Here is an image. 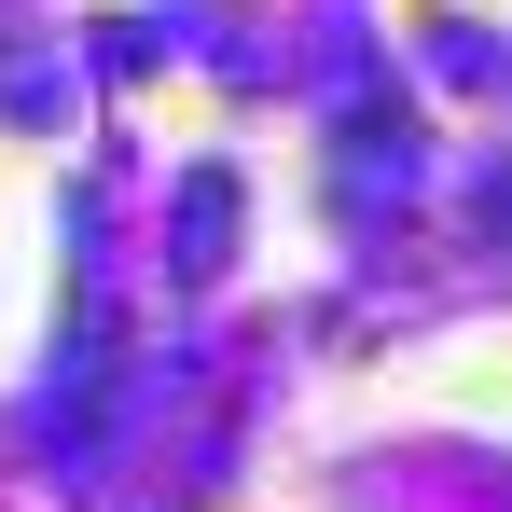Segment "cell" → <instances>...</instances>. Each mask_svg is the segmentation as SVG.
Masks as SVG:
<instances>
[{"label": "cell", "instance_id": "cell-3", "mask_svg": "<svg viewBox=\"0 0 512 512\" xmlns=\"http://www.w3.org/2000/svg\"><path fill=\"white\" fill-rule=\"evenodd\" d=\"M429 70H443L457 97H499V84H512V42L471 28V14H429Z\"/></svg>", "mask_w": 512, "mask_h": 512}, {"label": "cell", "instance_id": "cell-2", "mask_svg": "<svg viewBox=\"0 0 512 512\" xmlns=\"http://www.w3.org/2000/svg\"><path fill=\"white\" fill-rule=\"evenodd\" d=\"M333 153H346V167H333V180H346V208H374V194L402 208V194H416V180H429V139H416V125H402V111H388V125L360 111V125H346Z\"/></svg>", "mask_w": 512, "mask_h": 512}, {"label": "cell", "instance_id": "cell-1", "mask_svg": "<svg viewBox=\"0 0 512 512\" xmlns=\"http://www.w3.org/2000/svg\"><path fill=\"white\" fill-rule=\"evenodd\" d=\"M236 263V167H194L180 180V208H167V277L180 291H208Z\"/></svg>", "mask_w": 512, "mask_h": 512}, {"label": "cell", "instance_id": "cell-4", "mask_svg": "<svg viewBox=\"0 0 512 512\" xmlns=\"http://www.w3.org/2000/svg\"><path fill=\"white\" fill-rule=\"evenodd\" d=\"M471 222H485V250L512 263V153H499V167H485V194H471Z\"/></svg>", "mask_w": 512, "mask_h": 512}]
</instances>
